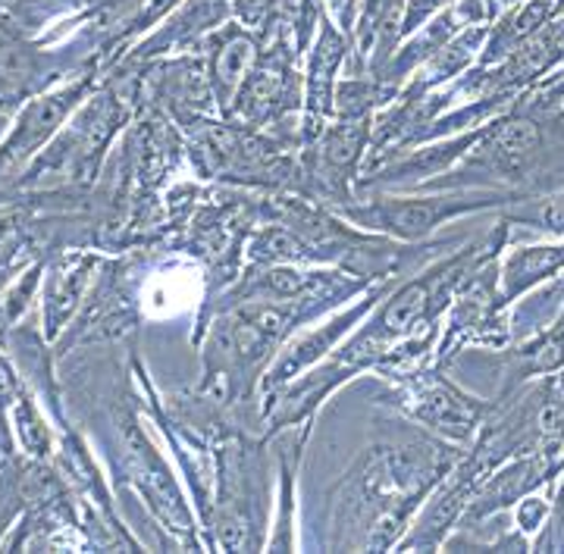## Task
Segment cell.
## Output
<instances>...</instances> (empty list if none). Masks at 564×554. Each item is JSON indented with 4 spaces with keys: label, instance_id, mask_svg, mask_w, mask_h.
I'll return each instance as SVG.
<instances>
[{
    "label": "cell",
    "instance_id": "52a82bcc",
    "mask_svg": "<svg viewBox=\"0 0 564 554\" xmlns=\"http://www.w3.org/2000/svg\"><path fill=\"white\" fill-rule=\"evenodd\" d=\"M117 433H120L122 442V464H126V474L132 479L135 492L151 504L154 517H161L163 526L170 533H176L180 545L202 548V539L195 535V520L188 514L180 482L166 470V464L154 452L151 438L141 433L135 411L117 414Z\"/></svg>",
    "mask_w": 564,
    "mask_h": 554
},
{
    "label": "cell",
    "instance_id": "8fae6325",
    "mask_svg": "<svg viewBox=\"0 0 564 554\" xmlns=\"http://www.w3.org/2000/svg\"><path fill=\"white\" fill-rule=\"evenodd\" d=\"M261 51V39L258 32L245 29L242 22L229 20L220 25L214 35H207L202 44L204 66H207V79L214 88V98L220 107V117L232 113V100L242 88L245 76L251 73L254 59Z\"/></svg>",
    "mask_w": 564,
    "mask_h": 554
},
{
    "label": "cell",
    "instance_id": "9c48e42d",
    "mask_svg": "<svg viewBox=\"0 0 564 554\" xmlns=\"http://www.w3.org/2000/svg\"><path fill=\"white\" fill-rule=\"evenodd\" d=\"M351 54L348 32L323 13L317 35L304 54V110H302V148L314 144L326 132L336 113V88L345 76Z\"/></svg>",
    "mask_w": 564,
    "mask_h": 554
},
{
    "label": "cell",
    "instance_id": "2e32d148",
    "mask_svg": "<svg viewBox=\"0 0 564 554\" xmlns=\"http://www.w3.org/2000/svg\"><path fill=\"white\" fill-rule=\"evenodd\" d=\"M22 385L17 373L10 370V363L0 357V448L10 452V426H7V411H13V404L20 401Z\"/></svg>",
    "mask_w": 564,
    "mask_h": 554
},
{
    "label": "cell",
    "instance_id": "e0dca14e",
    "mask_svg": "<svg viewBox=\"0 0 564 554\" xmlns=\"http://www.w3.org/2000/svg\"><path fill=\"white\" fill-rule=\"evenodd\" d=\"M273 3L276 0H232V20L242 22L251 32H261L273 13Z\"/></svg>",
    "mask_w": 564,
    "mask_h": 554
},
{
    "label": "cell",
    "instance_id": "3957f363",
    "mask_svg": "<svg viewBox=\"0 0 564 554\" xmlns=\"http://www.w3.org/2000/svg\"><path fill=\"white\" fill-rule=\"evenodd\" d=\"M214 448V496L210 517L214 526V548L223 552H251L263 548V526H267V489H263V438L254 442L242 430L223 426L210 436Z\"/></svg>",
    "mask_w": 564,
    "mask_h": 554
},
{
    "label": "cell",
    "instance_id": "4fadbf2b",
    "mask_svg": "<svg viewBox=\"0 0 564 554\" xmlns=\"http://www.w3.org/2000/svg\"><path fill=\"white\" fill-rule=\"evenodd\" d=\"M564 273V241L555 238L549 245L514 248L499 260V295L505 307L521 301L527 292L540 289L543 282Z\"/></svg>",
    "mask_w": 564,
    "mask_h": 554
},
{
    "label": "cell",
    "instance_id": "ac0fdd59",
    "mask_svg": "<svg viewBox=\"0 0 564 554\" xmlns=\"http://www.w3.org/2000/svg\"><path fill=\"white\" fill-rule=\"evenodd\" d=\"M545 526H552V530H543V539H536L533 542V548H562L564 552V482L562 489H558V501L552 504V517H549V523Z\"/></svg>",
    "mask_w": 564,
    "mask_h": 554
},
{
    "label": "cell",
    "instance_id": "5b68a950",
    "mask_svg": "<svg viewBox=\"0 0 564 554\" xmlns=\"http://www.w3.org/2000/svg\"><path fill=\"white\" fill-rule=\"evenodd\" d=\"M258 39V59L245 76L232 100V113L226 119H239L263 132L302 141L304 51L295 41L292 25L280 17H270Z\"/></svg>",
    "mask_w": 564,
    "mask_h": 554
},
{
    "label": "cell",
    "instance_id": "30bf717a",
    "mask_svg": "<svg viewBox=\"0 0 564 554\" xmlns=\"http://www.w3.org/2000/svg\"><path fill=\"white\" fill-rule=\"evenodd\" d=\"M229 20H232V0H182L154 32L135 41L117 63H151L185 51H202L207 35H214Z\"/></svg>",
    "mask_w": 564,
    "mask_h": 554
},
{
    "label": "cell",
    "instance_id": "5bb4252c",
    "mask_svg": "<svg viewBox=\"0 0 564 554\" xmlns=\"http://www.w3.org/2000/svg\"><path fill=\"white\" fill-rule=\"evenodd\" d=\"M98 267V258H69L63 260L61 267L47 276V289H44V336L57 338L66 319L73 317L76 304L85 295L91 273Z\"/></svg>",
    "mask_w": 564,
    "mask_h": 554
},
{
    "label": "cell",
    "instance_id": "7c38bea8",
    "mask_svg": "<svg viewBox=\"0 0 564 554\" xmlns=\"http://www.w3.org/2000/svg\"><path fill=\"white\" fill-rule=\"evenodd\" d=\"M210 282L195 260H173L154 270L141 289V311L151 317H180L192 307H204Z\"/></svg>",
    "mask_w": 564,
    "mask_h": 554
},
{
    "label": "cell",
    "instance_id": "8992f818",
    "mask_svg": "<svg viewBox=\"0 0 564 554\" xmlns=\"http://www.w3.org/2000/svg\"><path fill=\"white\" fill-rule=\"evenodd\" d=\"M101 82L104 66L91 63L22 104L0 135V185H13L17 176H22V170L54 141L66 119L79 110Z\"/></svg>",
    "mask_w": 564,
    "mask_h": 554
},
{
    "label": "cell",
    "instance_id": "7a4b0ae2",
    "mask_svg": "<svg viewBox=\"0 0 564 554\" xmlns=\"http://www.w3.org/2000/svg\"><path fill=\"white\" fill-rule=\"evenodd\" d=\"M135 119V104L113 79L88 95L73 117L66 119L54 141L32 160L10 188H85L91 185L101 163Z\"/></svg>",
    "mask_w": 564,
    "mask_h": 554
},
{
    "label": "cell",
    "instance_id": "9a60e30c",
    "mask_svg": "<svg viewBox=\"0 0 564 554\" xmlns=\"http://www.w3.org/2000/svg\"><path fill=\"white\" fill-rule=\"evenodd\" d=\"M502 219L508 226L533 229V232H543V236L562 238L564 241V188H552V192H543V195L514 200L511 207L502 210Z\"/></svg>",
    "mask_w": 564,
    "mask_h": 554
},
{
    "label": "cell",
    "instance_id": "277c9868",
    "mask_svg": "<svg viewBox=\"0 0 564 554\" xmlns=\"http://www.w3.org/2000/svg\"><path fill=\"white\" fill-rule=\"evenodd\" d=\"M527 198L502 188H443L433 195H389V192H364V198L336 204L333 214L367 236H383L389 241L417 245L433 236L445 222L474 217L496 207H511Z\"/></svg>",
    "mask_w": 564,
    "mask_h": 554
},
{
    "label": "cell",
    "instance_id": "ba28073f",
    "mask_svg": "<svg viewBox=\"0 0 564 554\" xmlns=\"http://www.w3.org/2000/svg\"><path fill=\"white\" fill-rule=\"evenodd\" d=\"M389 285H392V279L389 282H377L367 295L358 301V304H351L348 311L343 314H336L333 319H326L321 326H314V329H307L299 338H292V341H282V348L276 351V357L270 360V367L263 370L261 385H258V392L263 398V408L273 401V398L280 395L285 385H292L295 379L304 377L311 367H317L323 357L329 355L339 341H343L358 323H361L386 295H389Z\"/></svg>",
    "mask_w": 564,
    "mask_h": 554
},
{
    "label": "cell",
    "instance_id": "6da1fadb",
    "mask_svg": "<svg viewBox=\"0 0 564 554\" xmlns=\"http://www.w3.org/2000/svg\"><path fill=\"white\" fill-rule=\"evenodd\" d=\"M462 452L448 438L373 442L329 489V548H399L411 517L455 470Z\"/></svg>",
    "mask_w": 564,
    "mask_h": 554
},
{
    "label": "cell",
    "instance_id": "d6986e66",
    "mask_svg": "<svg viewBox=\"0 0 564 554\" xmlns=\"http://www.w3.org/2000/svg\"><path fill=\"white\" fill-rule=\"evenodd\" d=\"M323 7H326V13L336 20V25L351 35L355 20H358V10H361V0H323Z\"/></svg>",
    "mask_w": 564,
    "mask_h": 554
}]
</instances>
